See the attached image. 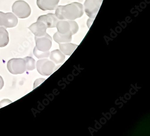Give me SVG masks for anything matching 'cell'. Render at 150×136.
Wrapping results in <instances>:
<instances>
[{"instance_id": "6da1fadb", "label": "cell", "mask_w": 150, "mask_h": 136, "mask_svg": "<svg viewBox=\"0 0 150 136\" xmlns=\"http://www.w3.org/2000/svg\"><path fill=\"white\" fill-rule=\"evenodd\" d=\"M56 15L59 20H74L83 15V6L79 2H73L65 6H59L56 8Z\"/></svg>"}, {"instance_id": "e0dca14e", "label": "cell", "mask_w": 150, "mask_h": 136, "mask_svg": "<svg viewBox=\"0 0 150 136\" xmlns=\"http://www.w3.org/2000/svg\"><path fill=\"white\" fill-rule=\"evenodd\" d=\"M33 54L35 57H36L38 59L47 58L50 56V52L49 51L47 52H42L38 50L35 47L33 50Z\"/></svg>"}, {"instance_id": "7a4b0ae2", "label": "cell", "mask_w": 150, "mask_h": 136, "mask_svg": "<svg viewBox=\"0 0 150 136\" xmlns=\"http://www.w3.org/2000/svg\"><path fill=\"white\" fill-rule=\"evenodd\" d=\"M12 11L20 19H25L31 14L30 7L28 4L23 1H17L12 6Z\"/></svg>"}, {"instance_id": "277c9868", "label": "cell", "mask_w": 150, "mask_h": 136, "mask_svg": "<svg viewBox=\"0 0 150 136\" xmlns=\"http://www.w3.org/2000/svg\"><path fill=\"white\" fill-rule=\"evenodd\" d=\"M37 69L39 74L44 76L52 75L55 71L56 65L52 61L47 58H42L38 61Z\"/></svg>"}, {"instance_id": "8fae6325", "label": "cell", "mask_w": 150, "mask_h": 136, "mask_svg": "<svg viewBox=\"0 0 150 136\" xmlns=\"http://www.w3.org/2000/svg\"><path fill=\"white\" fill-rule=\"evenodd\" d=\"M59 50L65 55L70 56L77 49L78 45L73 43H59Z\"/></svg>"}, {"instance_id": "ffe728a7", "label": "cell", "mask_w": 150, "mask_h": 136, "mask_svg": "<svg viewBox=\"0 0 150 136\" xmlns=\"http://www.w3.org/2000/svg\"><path fill=\"white\" fill-rule=\"evenodd\" d=\"M94 20L95 19H93V18H89L88 20H87V26L89 28L91 27L92 24H93V22Z\"/></svg>"}, {"instance_id": "8992f818", "label": "cell", "mask_w": 150, "mask_h": 136, "mask_svg": "<svg viewBox=\"0 0 150 136\" xmlns=\"http://www.w3.org/2000/svg\"><path fill=\"white\" fill-rule=\"evenodd\" d=\"M36 48L42 52L49 51L52 46V38L49 34L46 33L43 36L35 37Z\"/></svg>"}, {"instance_id": "4fadbf2b", "label": "cell", "mask_w": 150, "mask_h": 136, "mask_svg": "<svg viewBox=\"0 0 150 136\" xmlns=\"http://www.w3.org/2000/svg\"><path fill=\"white\" fill-rule=\"evenodd\" d=\"M50 59L56 64H61L65 60V55H64L59 50H56L50 53Z\"/></svg>"}, {"instance_id": "d6986e66", "label": "cell", "mask_w": 150, "mask_h": 136, "mask_svg": "<svg viewBox=\"0 0 150 136\" xmlns=\"http://www.w3.org/2000/svg\"><path fill=\"white\" fill-rule=\"evenodd\" d=\"M11 102H12L8 99H4L0 102V108L3 107L4 106H6Z\"/></svg>"}, {"instance_id": "52a82bcc", "label": "cell", "mask_w": 150, "mask_h": 136, "mask_svg": "<svg viewBox=\"0 0 150 136\" xmlns=\"http://www.w3.org/2000/svg\"><path fill=\"white\" fill-rule=\"evenodd\" d=\"M17 23V18L14 14L0 11V27L11 28L16 27Z\"/></svg>"}, {"instance_id": "9c48e42d", "label": "cell", "mask_w": 150, "mask_h": 136, "mask_svg": "<svg viewBox=\"0 0 150 136\" xmlns=\"http://www.w3.org/2000/svg\"><path fill=\"white\" fill-rule=\"evenodd\" d=\"M59 0H37V4L42 11H53L57 8Z\"/></svg>"}, {"instance_id": "44dd1931", "label": "cell", "mask_w": 150, "mask_h": 136, "mask_svg": "<svg viewBox=\"0 0 150 136\" xmlns=\"http://www.w3.org/2000/svg\"><path fill=\"white\" fill-rule=\"evenodd\" d=\"M4 82L3 78L1 76H0V90L2 89L3 87L4 86Z\"/></svg>"}, {"instance_id": "9a60e30c", "label": "cell", "mask_w": 150, "mask_h": 136, "mask_svg": "<svg viewBox=\"0 0 150 136\" xmlns=\"http://www.w3.org/2000/svg\"><path fill=\"white\" fill-rule=\"evenodd\" d=\"M9 41V34L6 28L0 27V47L2 48L8 45Z\"/></svg>"}, {"instance_id": "5b68a950", "label": "cell", "mask_w": 150, "mask_h": 136, "mask_svg": "<svg viewBox=\"0 0 150 136\" xmlns=\"http://www.w3.org/2000/svg\"><path fill=\"white\" fill-rule=\"evenodd\" d=\"M103 0H86L84 4V11L90 18L95 19Z\"/></svg>"}, {"instance_id": "30bf717a", "label": "cell", "mask_w": 150, "mask_h": 136, "mask_svg": "<svg viewBox=\"0 0 150 136\" xmlns=\"http://www.w3.org/2000/svg\"><path fill=\"white\" fill-rule=\"evenodd\" d=\"M47 28V26L44 23L38 21L28 27V29L37 37L43 36L45 35L47 33L46 31Z\"/></svg>"}, {"instance_id": "3957f363", "label": "cell", "mask_w": 150, "mask_h": 136, "mask_svg": "<svg viewBox=\"0 0 150 136\" xmlns=\"http://www.w3.org/2000/svg\"><path fill=\"white\" fill-rule=\"evenodd\" d=\"M7 69L14 75L23 74L26 71L25 61L24 58H13L7 63Z\"/></svg>"}, {"instance_id": "5bb4252c", "label": "cell", "mask_w": 150, "mask_h": 136, "mask_svg": "<svg viewBox=\"0 0 150 136\" xmlns=\"http://www.w3.org/2000/svg\"><path fill=\"white\" fill-rule=\"evenodd\" d=\"M70 23L69 20H59L57 24L58 32L61 34H65L70 30Z\"/></svg>"}, {"instance_id": "ba28073f", "label": "cell", "mask_w": 150, "mask_h": 136, "mask_svg": "<svg viewBox=\"0 0 150 136\" xmlns=\"http://www.w3.org/2000/svg\"><path fill=\"white\" fill-rule=\"evenodd\" d=\"M59 20L57 19L55 14H49L40 16L37 21L42 22L45 24L47 28H53L56 27L57 23Z\"/></svg>"}, {"instance_id": "7c38bea8", "label": "cell", "mask_w": 150, "mask_h": 136, "mask_svg": "<svg viewBox=\"0 0 150 136\" xmlns=\"http://www.w3.org/2000/svg\"><path fill=\"white\" fill-rule=\"evenodd\" d=\"M72 36L70 32L65 33V34H61L57 32L53 36V39L57 43H69L72 41Z\"/></svg>"}, {"instance_id": "ac0fdd59", "label": "cell", "mask_w": 150, "mask_h": 136, "mask_svg": "<svg viewBox=\"0 0 150 136\" xmlns=\"http://www.w3.org/2000/svg\"><path fill=\"white\" fill-rule=\"evenodd\" d=\"M70 23V30L69 32L74 35L78 32L79 27L78 23L74 20H69Z\"/></svg>"}, {"instance_id": "2e32d148", "label": "cell", "mask_w": 150, "mask_h": 136, "mask_svg": "<svg viewBox=\"0 0 150 136\" xmlns=\"http://www.w3.org/2000/svg\"><path fill=\"white\" fill-rule=\"evenodd\" d=\"M25 61L26 70L32 71L35 69V60L31 57H26L24 58Z\"/></svg>"}]
</instances>
